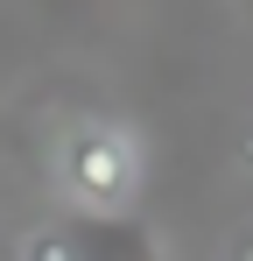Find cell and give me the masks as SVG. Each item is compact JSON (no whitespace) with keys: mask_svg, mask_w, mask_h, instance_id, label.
Segmentation results:
<instances>
[{"mask_svg":"<svg viewBox=\"0 0 253 261\" xmlns=\"http://www.w3.org/2000/svg\"><path fill=\"white\" fill-rule=\"evenodd\" d=\"M56 191L78 205V212H126L134 191H141V141L113 120H84L64 134L56 148Z\"/></svg>","mask_w":253,"mask_h":261,"instance_id":"1","label":"cell"}]
</instances>
